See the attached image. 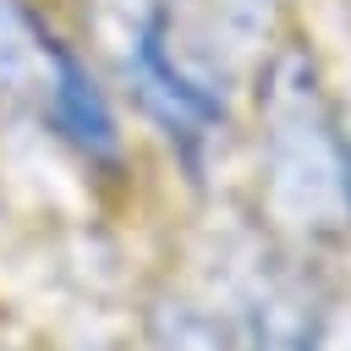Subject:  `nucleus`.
<instances>
[{
	"label": "nucleus",
	"mask_w": 351,
	"mask_h": 351,
	"mask_svg": "<svg viewBox=\"0 0 351 351\" xmlns=\"http://www.w3.org/2000/svg\"><path fill=\"white\" fill-rule=\"evenodd\" d=\"M258 203L280 241L302 252L351 236V132L318 71V55L280 38L258 77Z\"/></svg>",
	"instance_id": "f257e3e1"
},
{
	"label": "nucleus",
	"mask_w": 351,
	"mask_h": 351,
	"mask_svg": "<svg viewBox=\"0 0 351 351\" xmlns=\"http://www.w3.org/2000/svg\"><path fill=\"white\" fill-rule=\"evenodd\" d=\"M280 49V0H143L137 60L170 121L214 132L258 93Z\"/></svg>",
	"instance_id": "f03ea898"
},
{
	"label": "nucleus",
	"mask_w": 351,
	"mask_h": 351,
	"mask_svg": "<svg viewBox=\"0 0 351 351\" xmlns=\"http://www.w3.org/2000/svg\"><path fill=\"white\" fill-rule=\"evenodd\" d=\"M159 351H225V335L197 313H170V324L159 335Z\"/></svg>",
	"instance_id": "7ed1b4c3"
},
{
	"label": "nucleus",
	"mask_w": 351,
	"mask_h": 351,
	"mask_svg": "<svg viewBox=\"0 0 351 351\" xmlns=\"http://www.w3.org/2000/svg\"><path fill=\"white\" fill-rule=\"evenodd\" d=\"M313 351H351V302H346L340 313H318Z\"/></svg>",
	"instance_id": "20e7f679"
}]
</instances>
